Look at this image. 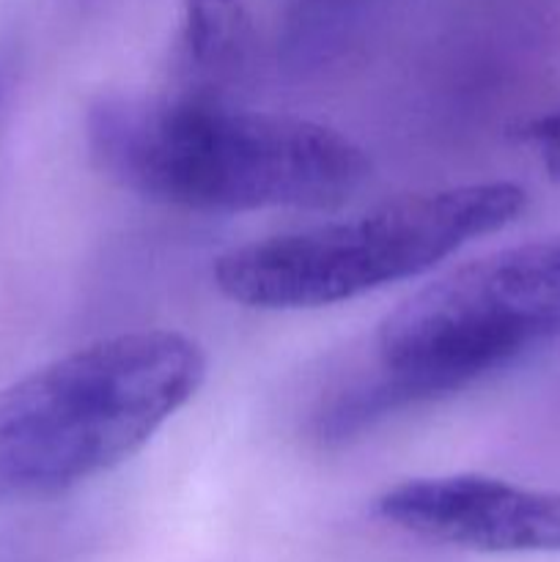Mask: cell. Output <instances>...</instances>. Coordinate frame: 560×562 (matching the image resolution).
<instances>
[{
  "label": "cell",
  "instance_id": "6da1fadb",
  "mask_svg": "<svg viewBox=\"0 0 560 562\" xmlns=\"http://www.w3.org/2000/svg\"><path fill=\"white\" fill-rule=\"evenodd\" d=\"M86 140L108 179L184 212H329L371 176L366 151L333 126L181 91L97 99Z\"/></svg>",
  "mask_w": 560,
  "mask_h": 562
},
{
  "label": "cell",
  "instance_id": "52a82bcc",
  "mask_svg": "<svg viewBox=\"0 0 560 562\" xmlns=\"http://www.w3.org/2000/svg\"><path fill=\"white\" fill-rule=\"evenodd\" d=\"M377 0H296V38L322 44L360 20Z\"/></svg>",
  "mask_w": 560,
  "mask_h": 562
},
{
  "label": "cell",
  "instance_id": "277c9868",
  "mask_svg": "<svg viewBox=\"0 0 560 562\" xmlns=\"http://www.w3.org/2000/svg\"><path fill=\"white\" fill-rule=\"evenodd\" d=\"M527 206L511 181L439 187L384 201L355 217L267 236L223 252L212 280L253 311H316L417 278Z\"/></svg>",
  "mask_w": 560,
  "mask_h": 562
},
{
  "label": "cell",
  "instance_id": "3957f363",
  "mask_svg": "<svg viewBox=\"0 0 560 562\" xmlns=\"http://www.w3.org/2000/svg\"><path fill=\"white\" fill-rule=\"evenodd\" d=\"M560 335V236L467 261L379 324L377 379L340 395L322 434L344 439L377 417L456 393Z\"/></svg>",
  "mask_w": 560,
  "mask_h": 562
},
{
  "label": "cell",
  "instance_id": "ba28073f",
  "mask_svg": "<svg viewBox=\"0 0 560 562\" xmlns=\"http://www.w3.org/2000/svg\"><path fill=\"white\" fill-rule=\"evenodd\" d=\"M519 140L530 148L555 181H560V104L525 121L519 130Z\"/></svg>",
  "mask_w": 560,
  "mask_h": 562
},
{
  "label": "cell",
  "instance_id": "8992f818",
  "mask_svg": "<svg viewBox=\"0 0 560 562\" xmlns=\"http://www.w3.org/2000/svg\"><path fill=\"white\" fill-rule=\"evenodd\" d=\"M253 49L250 0H181L179 58L187 75L181 93L223 99Z\"/></svg>",
  "mask_w": 560,
  "mask_h": 562
},
{
  "label": "cell",
  "instance_id": "7a4b0ae2",
  "mask_svg": "<svg viewBox=\"0 0 560 562\" xmlns=\"http://www.w3.org/2000/svg\"><path fill=\"white\" fill-rule=\"evenodd\" d=\"M206 379L176 329L108 335L0 390V505L49 499L141 453Z\"/></svg>",
  "mask_w": 560,
  "mask_h": 562
},
{
  "label": "cell",
  "instance_id": "5b68a950",
  "mask_svg": "<svg viewBox=\"0 0 560 562\" xmlns=\"http://www.w3.org/2000/svg\"><path fill=\"white\" fill-rule=\"evenodd\" d=\"M377 516L432 543L486 554H560V492L456 472L384 488Z\"/></svg>",
  "mask_w": 560,
  "mask_h": 562
}]
</instances>
